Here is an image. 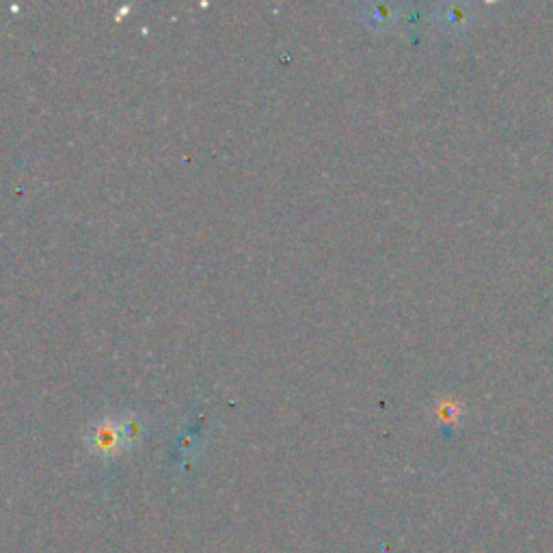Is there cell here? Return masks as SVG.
Instances as JSON below:
<instances>
[{
    "label": "cell",
    "mask_w": 553,
    "mask_h": 553,
    "mask_svg": "<svg viewBox=\"0 0 553 553\" xmlns=\"http://www.w3.org/2000/svg\"><path fill=\"white\" fill-rule=\"evenodd\" d=\"M141 437V422L134 415L124 417H109L93 426L87 433V443L93 452L100 454H115L128 448Z\"/></svg>",
    "instance_id": "obj_1"
},
{
    "label": "cell",
    "mask_w": 553,
    "mask_h": 553,
    "mask_svg": "<svg viewBox=\"0 0 553 553\" xmlns=\"http://www.w3.org/2000/svg\"><path fill=\"white\" fill-rule=\"evenodd\" d=\"M363 20H366L372 29H387V26L398 20V9L394 5H368L363 9Z\"/></svg>",
    "instance_id": "obj_3"
},
{
    "label": "cell",
    "mask_w": 553,
    "mask_h": 553,
    "mask_svg": "<svg viewBox=\"0 0 553 553\" xmlns=\"http://www.w3.org/2000/svg\"><path fill=\"white\" fill-rule=\"evenodd\" d=\"M435 20L443 31L458 33L474 20V7L467 3H443L435 13Z\"/></svg>",
    "instance_id": "obj_2"
}]
</instances>
